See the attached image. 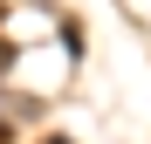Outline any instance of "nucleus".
<instances>
[{
    "instance_id": "f257e3e1",
    "label": "nucleus",
    "mask_w": 151,
    "mask_h": 144,
    "mask_svg": "<svg viewBox=\"0 0 151 144\" xmlns=\"http://www.w3.org/2000/svg\"><path fill=\"white\" fill-rule=\"evenodd\" d=\"M7 69H14V48H7V41H0V76H7Z\"/></svg>"
},
{
    "instance_id": "f03ea898",
    "label": "nucleus",
    "mask_w": 151,
    "mask_h": 144,
    "mask_svg": "<svg viewBox=\"0 0 151 144\" xmlns=\"http://www.w3.org/2000/svg\"><path fill=\"white\" fill-rule=\"evenodd\" d=\"M0 144H7V130H0Z\"/></svg>"
}]
</instances>
